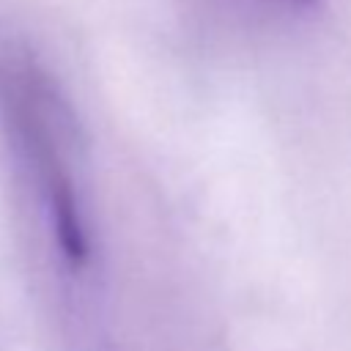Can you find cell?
<instances>
[{"instance_id": "6da1fadb", "label": "cell", "mask_w": 351, "mask_h": 351, "mask_svg": "<svg viewBox=\"0 0 351 351\" xmlns=\"http://www.w3.org/2000/svg\"><path fill=\"white\" fill-rule=\"evenodd\" d=\"M274 3H280V5H285V8H293V11H304V8H310L315 0H274Z\"/></svg>"}]
</instances>
